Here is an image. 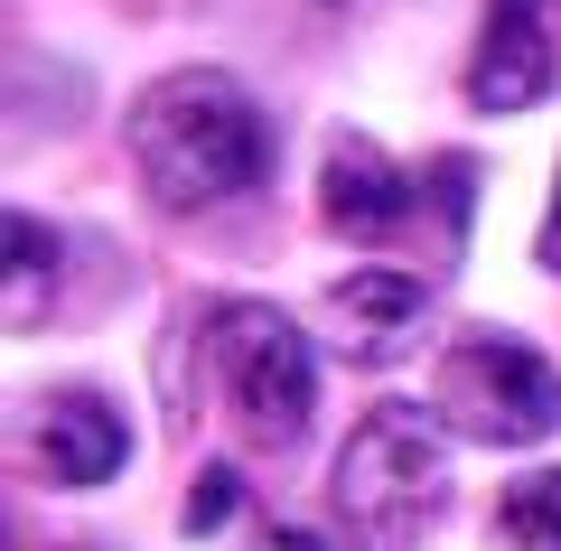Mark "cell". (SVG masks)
I'll return each mask as SVG.
<instances>
[{"label":"cell","mask_w":561,"mask_h":551,"mask_svg":"<svg viewBox=\"0 0 561 551\" xmlns=\"http://www.w3.org/2000/svg\"><path fill=\"white\" fill-rule=\"evenodd\" d=\"M131 169L150 187V206H169V216L253 197L272 177V113L225 66H179L131 103Z\"/></svg>","instance_id":"1"},{"label":"cell","mask_w":561,"mask_h":551,"mask_svg":"<svg viewBox=\"0 0 561 551\" xmlns=\"http://www.w3.org/2000/svg\"><path fill=\"white\" fill-rule=\"evenodd\" d=\"M328 505L365 551H421L449 514V421L431 402H375L337 449Z\"/></svg>","instance_id":"2"},{"label":"cell","mask_w":561,"mask_h":551,"mask_svg":"<svg viewBox=\"0 0 561 551\" xmlns=\"http://www.w3.org/2000/svg\"><path fill=\"white\" fill-rule=\"evenodd\" d=\"M216 383L253 449H300L309 421H319V346L272 299H234L216 318Z\"/></svg>","instance_id":"3"},{"label":"cell","mask_w":561,"mask_h":551,"mask_svg":"<svg viewBox=\"0 0 561 551\" xmlns=\"http://www.w3.org/2000/svg\"><path fill=\"white\" fill-rule=\"evenodd\" d=\"M431 412L449 421V439H478V449H542L561 431V365L524 336H459L440 355Z\"/></svg>","instance_id":"4"},{"label":"cell","mask_w":561,"mask_h":551,"mask_svg":"<svg viewBox=\"0 0 561 551\" xmlns=\"http://www.w3.org/2000/svg\"><path fill=\"white\" fill-rule=\"evenodd\" d=\"M20 458L47 477V486H103L131 458V421L103 393H47L38 412L20 421Z\"/></svg>","instance_id":"5"},{"label":"cell","mask_w":561,"mask_h":551,"mask_svg":"<svg viewBox=\"0 0 561 551\" xmlns=\"http://www.w3.org/2000/svg\"><path fill=\"white\" fill-rule=\"evenodd\" d=\"M561 76V47L542 28V0H486V28H478V57H468V103L478 113H524L542 103Z\"/></svg>","instance_id":"6"},{"label":"cell","mask_w":561,"mask_h":551,"mask_svg":"<svg viewBox=\"0 0 561 551\" xmlns=\"http://www.w3.org/2000/svg\"><path fill=\"white\" fill-rule=\"evenodd\" d=\"M421 318H431V280L375 262V272H346L337 290H328V346H337L346 365H393Z\"/></svg>","instance_id":"7"},{"label":"cell","mask_w":561,"mask_h":551,"mask_svg":"<svg viewBox=\"0 0 561 551\" xmlns=\"http://www.w3.org/2000/svg\"><path fill=\"white\" fill-rule=\"evenodd\" d=\"M319 216L337 225L346 243H375L412 216V177H402L393 150H375L365 131H337L328 140V177H319Z\"/></svg>","instance_id":"8"},{"label":"cell","mask_w":561,"mask_h":551,"mask_svg":"<svg viewBox=\"0 0 561 551\" xmlns=\"http://www.w3.org/2000/svg\"><path fill=\"white\" fill-rule=\"evenodd\" d=\"M47 290H57V234L38 216H0V318L10 328H38Z\"/></svg>","instance_id":"9"},{"label":"cell","mask_w":561,"mask_h":551,"mask_svg":"<svg viewBox=\"0 0 561 551\" xmlns=\"http://www.w3.org/2000/svg\"><path fill=\"white\" fill-rule=\"evenodd\" d=\"M496 532H505V551H561V468L515 477L496 505Z\"/></svg>","instance_id":"10"},{"label":"cell","mask_w":561,"mask_h":551,"mask_svg":"<svg viewBox=\"0 0 561 551\" xmlns=\"http://www.w3.org/2000/svg\"><path fill=\"white\" fill-rule=\"evenodd\" d=\"M179 524H187V532H225V524H243V477H234V468H206Z\"/></svg>","instance_id":"11"},{"label":"cell","mask_w":561,"mask_h":551,"mask_svg":"<svg viewBox=\"0 0 561 551\" xmlns=\"http://www.w3.org/2000/svg\"><path fill=\"white\" fill-rule=\"evenodd\" d=\"M534 262L561 280V177H552V216H542V234H534Z\"/></svg>","instance_id":"12"}]
</instances>
